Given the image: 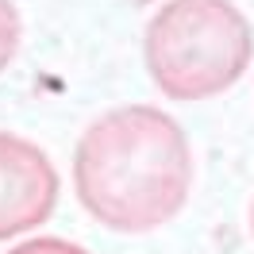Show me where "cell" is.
Returning a JSON list of instances; mask_svg holds the SVG:
<instances>
[{"label":"cell","mask_w":254,"mask_h":254,"mask_svg":"<svg viewBox=\"0 0 254 254\" xmlns=\"http://www.w3.org/2000/svg\"><path fill=\"white\" fill-rule=\"evenodd\" d=\"M251 235H254V204H251Z\"/></svg>","instance_id":"8992f818"},{"label":"cell","mask_w":254,"mask_h":254,"mask_svg":"<svg viewBox=\"0 0 254 254\" xmlns=\"http://www.w3.org/2000/svg\"><path fill=\"white\" fill-rule=\"evenodd\" d=\"M131 4H154V0H131Z\"/></svg>","instance_id":"52a82bcc"},{"label":"cell","mask_w":254,"mask_h":254,"mask_svg":"<svg viewBox=\"0 0 254 254\" xmlns=\"http://www.w3.org/2000/svg\"><path fill=\"white\" fill-rule=\"evenodd\" d=\"M8 254H89V251L81 243H73V239H62V235H31L23 243H16Z\"/></svg>","instance_id":"5b68a950"},{"label":"cell","mask_w":254,"mask_h":254,"mask_svg":"<svg viewBox=\"0 0 254 254\" xmlns=\"http://www.w3.org/2000/svg\"><path fill=\"white\" fill-rule=\"evenodd\" d=\"M254 58V31L231 0H166L143 31V65L177 104L227 93Z\"/></svg>","instance_id":"7a4b0ae2"},{"label":"cell","mask_w":254,"mask_h":254,"mask_svg":"<svg viewBox=\"0 0 254 254\" xmlns=\"http://www.w3.org/2000/svg\"><path fill=\"white\" fill-rule=\"evenodd\" d=\"M19 43H23V19L16 0H0V73L16 62Z\"/></svg>","instance_id":"277c9868"},{"label":"cell","mask_w":254,"mask_h":254,"mask_svg":"<svg viewBox=\"0 0 254 254\" xmlns=\"http://www.w3.org/2000/svg\"><path fill=\"white\" fill-rule=\"evenodd\" d=\"M58 170L43 146L0 131V243L19 239L27 231H39L58 208Z\"/></svg>","instance_id":"3957f363"},{"label":"cell","mask_w":254,"mask_h":254,"mask_svg":"<svg viewBox=\"0 0 254 254\" xmlns=\"http://www.w3.org/2000/svg\"><path fill=\"white\" fill-rule=\"evenodd\" d=\"M73 192L100 227L146 235L181 216L192 192V146L170 112L120 104L73 146Z\"/></svg>","instance_id":"6da1fadb"}]
</instances>
